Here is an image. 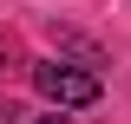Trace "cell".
Instances as JSON below:
<instances>
[{"label": "cell", "mask_w": 131, "mask_h": 124, "mask_svg": "<svg viewBox=\"0 0 131 124\" xmlns=\"http://www.w3.org/2000/svg\"><path fill=\"white\" fill-rule=\"evenodd\" d=\"M33 78H39V92H46L59 111L98 105V92H105V85H98V72H85V65H66V59H46V65H39Z\"/></svg>", "instance_id": "obj_1"}]
</instances>
